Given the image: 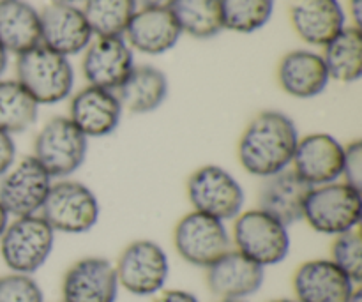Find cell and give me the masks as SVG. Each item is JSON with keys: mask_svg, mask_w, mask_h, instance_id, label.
<instances>
[{"mask_svg": "<svg viewBox=\"0 0 362 302\" xmlns=\"http://www.w3.org/2000/svg\"><path fill=\"white\" fill-rule=\"evenodd\" d=\"M299 138L292 117L279 110H264L244 127L237 158L250 175L267 179L292 166Z\"/></svg>", "mask_w": 362, "mask_h": 302, "instance_id": "obj_1", "label": "cell"}, {"mask_svg": "<svg viewBox=\"0 0 362 302\" xmlns=\"http://www.w3.org/2000/svg\"><path fill=\"white\" fill-rule=\"evenodd\" d=\"M288 228L285 223L257 207L243 211L233 219L230 237L235 246L233 250L265 269L281 264L288 257L292 248Z\"/></svg>", "mask_w": 362, "mask_h": 302, "instance_id": "obj_2", "label": "cell"}, {"mask_svg": "<svg viewBox=\"0 0 362 302\" xmlns=\"http://www.w3.org/2000/svg\"><path fill=\"white\" fill-rule=\"evenodd\" d=\"M362 216V190L343 180L311 187L303 219L322 236H341L356 230Z\"/></svg>", "mask_w": 362, "mask_h": 302, "instance_id": "obj_3", "label": "cell"}, {"mask_svg": "<svg viewBox=\"0 0 362 302\" xmlns=\"http://www.w3.org/2000/svg\"><path fill=\"white\" fill-rule=\"evenodd\" d=\"M16 80L39 106L57 105L73 92L74 69L67 57L39 45L18 55Z\"/></svg>", "mask_w": 362, "mask_h": 302, "instance_id": "obj_4", "label": "cell"}, {"mask_svg": "<svg viewBox=\"0 0 362 302\" xmlns=\"http://www.w3.org/2000/svg\"><path fill=\"white\" fill-rule=\"evenodd\" d=\"M55 233L81 236L98 225L101 216L98 194L74 179L53 180L48 198L39 212Z\"/></svg>", "mask_w": 362, "mask_h": 302, "instance_id": "obj_5", "label": "cell"}, {"mask_svg": "<svg viewBox=\"0 0 362 302\" xmlns=\"http://www.w3.org/2000/svg\"><path fill=\"white\" fill-rule=\"evenodd\" d=\"M55 232L39 214L13 218L0 237V257L11 272L34 274L52 257Z\"/></svg>", "mask_w": 362, "mask_h": 302, "instance_id": "obj_6", "label": "cell"}, {"mask_svg": "<svg viewBox=\"0 0 362 302\" xmlns=\"http://www.w3.org/2000/svg\"><path fill=\"white\" fill-rule=\"evenodd\" d=\"M186 194L193 211L225 223L235 219L246 204L243 184L219 165H204L194 170L186 182Z\"/></svg>", "mask_w": 362, "mask_h": 302, "instance_id": "obj_7", "label": "cell"}, {"mask_svg": "<svg viewBox=\"0 0 362 302\" xmlns=\"http://www.w3.org/2000/svg\"><path fill=\"white\" fill-rule=\"evenodd\" d=\"M88 138L74 126L69 117H52L39 129L34 140V156L53 180L69 179L83 166Z\"/></svg>", "mask_w": 362, "mask_h": 302, "instance_id": "obj_8", "label": "cell"}, {"mask_svg": "<svg viewBox=\"0 0 362 302\" xmlns=\"http://www.w3.org/2000/svg\"><path fill=\"white\" fill-rule=\"evenodd\" d=\"M115 267L120 289L136 297H152L163 292L170 274V260L161 244L138 239L119 255Z\"/></svg>", "mask_w": 362, "mask_h": 302, "instance_id": "obj_9", "label": "cell"}, {"mask_svg": "<svg viewBox=\"0 0 362 302\" xmlns=\"http://www.w3.org/2000/svg\"><path fill=\"white\" fill-rule=\"evenodd\" d=\"M173 246L184 262L207 269L232 250V237L225 221L191 211L177 221Z\"/></svg>", "mask_w": 362, "mask_h": 302, "instance_id": "obj_10", "label": "cell"}, {"mask_svg": "<svg viewBox=\"0 0 362 302\" xmlns=\"http://www.w3.org/2000/svg\"><path fill=\"white\" fill-rule=\"evenodd\" d=\"M53 179L34 156L16 159L0 177V204L11 218L39 214L52 190Z\"/></svg>", "mask_w": 362, "mask_h": 302, "instance_id": "obj_11", "label": "cell"}, {"mask_svg": "<svg viewBox=\"0 0 362 302\" xmlns=\"http://www.w3.org/2000/svg\"><path fill=\"white\" fill-rule=\"evenodd\" d=\"M134 55L124 35H95L85 48L81 71L88 85L117 92L133 71Z\"/></svg>", "mask_w": 362, "mask_h": 302, "instance_id": "obj_12", "label": "cell"}, {"mask_svg": "<svg viewBox=\"0 0 362 302\" xmlns=\"http://www.w3.org/2000/svg\"><path fill=\"white\" fill-rule=\"evenodd\" d=\"M345 145L329 133H310L297 141L290 168L311 187L341 180Z\"/></svg>", "mask_w": 362, "mask_h": 302, "instance_id": "obj_13", "label": "cell"}, {"mask_svg": "<svg viewBox=\"0 0 362 302\" xmlns=\"http://www.w3.org/2000/svg\"><path fill=\"white\" fill-rule=\"evenodd\" d=\"M39 18L41 45L67 59L85 52L94 39L83 11L74 4H48L39 13Z\"/></svg>", "mask_w": 362, "mask_h": 302, "instance_id": "obj_14", "label": "cell"}, {"mask_svg": "<svg viewBox=\"0 0 362 302\" xmlns=\"http://www.w3.org/2000/svg\"><path fill=\"white\" fill-rule=\"evenodd\" d=\"M119 279L108 258L85 257L62 278V302H117Z\"/></svg>", "mask_w": 362, "mask_h": 302, "instance_id": "obj_15", "label": "cell"}, {"mask_svg": "<svg viewBox=\"0 0 362 302\" xmlns=\"http://www.w3.org/2000/svg\"><path fill=\"white\" fill-rule=\"evenodd\" d=\"M122 112L115 92L87 85L71 98L67 117L90 140L115 133L122 120Z\"/></svg>", "mask_w": 362, "mask_h": 302, "instance_id": "obj_16", "label": "cell"}, {"mask_svg": "<svg viewBox=\"0 0 362 302\" xmlns=\"http://www.w3.org/2000/svg\"><path fill=\"white\" fill-rule=\"evenodd\" d=\"M292 286L299 302H346L357 283L331 258H315L296 269Z\"/></svg>", "mask_w": 362, "mask_h": 302, "instance_id": "obj_17", "label": "cell"}, {"mask_svg": "<svg viewBox=\"0 0 362 302\" xmlns=\"http://www.w3.org/2000/svg\"><path fill=\"white\" fill-rule=\"evenodd\" d=\"M207 271V286L212 296L223 299H247L264 286L265 269L237 250H230Z\"/></svg>", "mask_w": 362, "mask_h": 302, "instance_id": "obj_18", "label": "cell"}, {"mask_svg": "<svg viewBox=\"0 0 362 302\" xmlns=\"http://www.w3.org/2000/svg\"><path fill=\"white\" fill-rule=\"evenodd\" d=\"M182 30L173 16L172 9L161 7H140L131 18L124 39L131 50L145 55H163L175 48Z\"/></svg>", "mask_w": 362, "mask_h": 302, "instance_id": "obj_19", "label": "cell"}, {"mask_svg": "<svg viewBox=\"0 0 362 302\" xmlns=\"http://www.w3.org/2000/svg\"><path fill=\"white\" fill-rule=\"evenodd\" d=\"M290 21L297 35L311 46H325L346 27L338 0H292Z\"/></svg>", "mask_w": 362, "mask_h": 302, "instance_id": "obj_20", "label": "cell"}, {"mask_svg": "<svg viewBox=\"0 0 362 302\" xmlns=\"http://www.w3.org/2000/svg\"><path fill=\"white\" fill-rule=\"evenodd\" d=\"M258 191V209L274 216L286 226L303 219L304 204L311 186L304 182L292 168H286L276 175L262 179Z\"/></svg>", "mask_w": 362, "mask_h": 302, "instance_id": "obj_21", "label": "cell"}, {"mask_svg": "<svg viewBox=\"0 0 362 302\" xmlns=\"http://www.w3.org/2000/svg\"><path fill=\"white\" fill-rule=\"evenodd\" d=\"M278 81L292 98L313 99L327 88L331 78L320 53L311 50H293L279 62Z\"/></svg>", "mask_w": 362, "mask_h": 302, "instance_id": "obj_22", "label": "cell"}, {"mask_svg": "<svg viewBox=\"0 0 362 302\" xmlns=\"http://www.w3.org/2000/svg\"><path fill=\"white\" fill-rule=\"evenodd\" d=\"M39 45V11L25 0H0V46L18 57Z\"/></svg>", "mask_w": 362, "mask_h": 302, "instance_id": "obj_23", "label": "cell"}, {"mask_svg": "<svg viewBox=\"0 0 362 302\" xmlns=\"http://www.w3.org/2000/svg\"><path fill=\"white\" fill-rule=\"evenodd\" d=\"M122 110L136 115L152 113L168 98V78L154 66H134L129 76L117 88Z\"/></svg>", "mask_w": 362, "mask_h": 302, "instance_id": "obj_24", "label": "cell"}, {"mask_svg": "<svg viewBox=\"0 0 362 302\" xmlns=\"http://www.w3.org/2000/svg\"><path fill=\"white\" fill-rule=\"evenodd\" d=\"M331 80L354 83L362 76V30L349 25L324 46L322 53Z\"/></svg>", "mask_w": 362, "mask_h": 302, "instance_id": "obj_25", "label": "cell"}, {"mask_svg": "<svg viewBox=\"0 0 362 302\" xmlns=\"http://www.w3.org/2000/svg\"><path fill=\"white\" fill-rule=\"evenodd\" d=\"M39 117V105L18 80L0 78V131L20 134L34 127Z\"/></svg>", "mask_w": 362, "mask_h": 302, "instance_id": "obj_26", "label": "cell"}, {"mask_svg": "<svg viewBox=\"0 0 362 302\" xmlns=\"http://www.w3.org/2000/svg\"><path fill=\"white\" fill-rule=\"evenodd\" d=\"M172 13L182 34L197 39H211L225 30L221 0H175Z\"/></svg>", "mask_w": 362, "mask_h": 302, "instance_id": "obj_27", "label": "cell"}, {"mask_svg": "<svg viewBox=\"0 0 362 302\" xmlns=\"http://www.w3.org/2000/svg\"><path fill=\"white\" fill-rule=\"evenodd\" d=\"M85 18L94 35H124L138 11L136 0H83Z\"/></svg>", "mask_w": 362, "mask_h": 302, "instance_id": "obj_28", "label": "cell"}, {"mask_svg": "<svg viewBox=\"0 0 362 302\" xmlns=\"http://www.w3.org/2000/svg\"><path fill=\"white\" fill-rule=\"evenodd\" d=\"M223 27L226 30L251 34L271 20L274 0H221Z\"/></svg>", "mask_w": 362, "mask_h": 302, "instance_id": "obj_29", "label": "cell"}, {"mask_svg": "<svg viewBox=\"0 0 362 302\" xmlns=\"http://www.w3.org/2000/svg\"><path fill=\"white\" fill-rule=\"evenodd\" d=\"M331 260L359 285L362 279V237L359 230L336 236L331 246Z\"/></svg>", "mask_w": 362, "mask_h": 302, "instance_id": "obj_30", "label": "cell"}, {"mask_svg": "<svg viewBox=\"0 0 362 302\" xmlns=\"http://www.w3.org/2000/svg\"><path fill=\"white\" fill-rule=\"evenodd\" d=\"M0 302H45V294L30 274L0 276Z\"/></svg>", "mask_w": 362, "mask_h": 302, "instance_id": "obj_31", "label": "cell"}, {"mask_svg": "<svg viewBox=\"0 0 362 302\" xmlns=\"http://www.w3.org/2000/svg\"><path fill=\"white\" fill-rule=\"evenodd\" d=\"M343 182L362 190V141L352 140L345 145V158H343Z\"/></svg>", "mask_w": 362, "mask_h": 302, "instance_id": "obj_32", "label": "cell"}, {"mask_svg": "<svg viewBox=\"0 0 362 302\" xmlns=\"http://www.w3.org/2000/svg\"><path fill=\"white\" fill-rule=\"evenodd\" d=\"M16 161V144L11 134L0 131V177Z\"/></svg>", "mask_w": 362, "mask_h": 302, "instance_id": "obj_33", "label": "cell"}, {"mask_svg": "<svg viewBox=\"0 0 362 302\" xmlns=\"http://www.w3.org/2000/svg\"><path fill=\"white\" fill-rule=\"evenodd\" d=\"M154 302H200V299L187 290H165L158 294Z\"/></svg>", "mask_w": 362, "mask_h": 302, "instance_id": "obj_34", "label": "cell"}, {"mask_svg": "<svg viewBox=\"0 0 362 302\" xmlns=\"http://www.w3.org/2000/svg\"><path fill=\"white\" fill-rule=\"evenodd\" d=\"M349 13L354 21V27H362V0H349Z\"/></svg>", "mask_w": 362, "mask_h": 302, "instance_id": "obj_35", "label": "cell"}, {"mask_svg": "<svg viewBox=\"0 0 362 302\" xmlns=\"http://www.w3.org/2000/svg\"><path fill=\"white\" fill-rule=\"evenodd\" d=\"M141 7H161V9H170L175 4V0H136Z\"/></svg>", "mask_w": 362, "mask_h": 302, "instance_id": "obj_36", "label": "cell"}, {"mask_svg": "<svg viewBox=\"0 0 362 302\" xmlns=\"http://www.w3.org/2000/svg\"><path fill=\"white\" fill-rule=\"evenodd\" d=\"M9 221H11V216L7 214V211H6V209H4V205L0 204V237H2L4 230L7 228Z\"/></svg>", "mask_w": 362, "mask_h": 302, "instance_id": "obj_37", "label": "cell"}, {"mask_svg": "<svg viewBox=\"0 0 362 302\" xmlns=\"http://www.w3.org/2000/svg\"><path fill=\"white\" fill-rule=\"evenodd\" d=\"M7 55H9V53H7L6 50L0 46V76H2L4 71H6V67H7Z\"/></svg>", "mask_w": 362, "mask_h": 302, "instance_id": "obj_38", "label": "cell"}, {"mask_svg": "<svg viewBox=\"0 0 362 302\" xmlns=\"http://www.w3.org/2000/svg\"><path fill=\"white\" fill-rule=\"evenodd\" d=\"M346 302H362V290H361L359 285H357L356 289H354L352 296L349 297V301H346Z\"/></svg>", "mask_w": 362, "mask_h": 302, "instance_id": "obj_39", "label": "cell"}, {"mask_svg": "<svg viewBox=\"0 0 362 302\" xmlns=\"http://www.w3.org/2000/svg\"><path fill=\"white\" fill-rule=\"evenodd\" d=\"M49 4H74V6H76V4H80V2H83V0H48Z\"/></svg>", "mask_w": 362, "mask_h": 302, "instance_id": "obj_40", "label": "cell"}, {"mask_svg": "<svg viewBox=\"0 0 362 302\" xmlns=\"http://www.w3.org/2000/svg\"><path fill=\"white\" fill-rule=\"evenodd\" d=\"M219 302H247V301L246 299H223Z\"/></svg>", "mask_w": 362, "mask_h": 302, "instance_id": "obj_41", "label": "cell"}, {"mask_svg": "<svg viewBox=\"0 0 362 302\" xmlns=\"http://www.w3.org/2000/svg\"><path fill=\"white\" fill-rule=\"evenodd\" d=\"M272 302H299V301H296V299H276Z\"/></svg>", "mask_w": 362, "mask_h": 302, "instance_id": "obj_42", "label": "cell"}]
</instances>
